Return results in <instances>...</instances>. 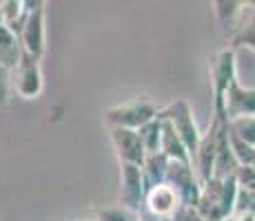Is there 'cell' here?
<instances>
[{
    "mask_svg": "<svg viewBox=\"0 0 255 221\" xmlns=\"http://www.w3.org/2000/svg\"><path fill=\"white\" fill-rule=\"evenodd\" d=\"M238 190L235 177H213L202 184L195 210L202 215L204 221H229L235 213Z\"/></svg>",
    "mask_w": 255,
    "mask_h": 221,
    "instance_id": "obj_1",
    "label": "cell"
},
{
    "mask_svg": "<svg viewBox=\"0 0 255 221\" xmlns=\"http://www.w3.org/2000/svg\"><path fill=\"white\" fill-rule=\"evenodd\" d=\"M209 77L211 91H213V120L227 124L224 115V100L231 84L238 80V62H235V49L224 47L209 58Z\"/></svg>",
    "mask_w": 255,
    "mask_h": 221,
    "instance_id": "obj_2",
    "label": "cell"
},
{
    "mask_svg": "<svg viewBox=\"0 0 255 221\" xmlns=\"http://www.w3.org/2000/svg\"><path fill=\"white\" fill-rule=\"evenodd\" d=\"M160 115V106L146 95H138L133 100H127L122 104L109 106L105 111V124L107 129H129L140 131L149 122H153Z\"/></svg>",
    "mask_w": 255,
    "mask_h": 221,
    "instance_id": "obj_3",
    "label": "cell"
},
{
    "mask_svg": "<svg viewBox=\"0 0 255 221\" xmlns=\"http://www.w3.org/2000/svg\"><path fill=\"white\" fill-rule=\"evenodd\" d=\"M160 117L166 120L180 135V140L184 142V146L189 148L191 159L198 153V146L202 142V133H200L198 124H195L193 109L189 106L186 100H173L171 104H166L164 109H160Z\"/></svg>",
    "mask_w": 255,
    "mask_h": 221,
    "instance_id": "obj_4",
    "label": "cell"
},
{
    "mask_svg": "<svg viewBox=\"0 0 255 221\" xmlns=\"http://www.w3.org/2000/svg\"><path fill=\"white\" fill-rule=\"evenodd\" d=\"M47 2L45 0H31V11H29V18L24 22L22 31H20V44L22 51L27 56H33L38 60L45 58L47 51Z\"/></svg>",
    "mask_w": 255,
    "mask_h": 221,
    "instance_id": "obj_5",
    "label": "cell"
},
{
    "mask_svg": "<svg viewBox=\"0 0 255 221\" xmlns=\"http://www.w3.org/2000/svg\"><path fill=\"white\" fill-rule=\"evenodd\" d=\"M146 199V181L142 175V166L120 164V188H118V204L140 213Z\"/></svg>",
    "mask_w": 255,
    "mask_h": 221,
    "instance_id": "obj_6",
    "label": "cell"
},
{
    "mask_svg": "<svg viewBox=\"0 0 255 221\" xmlns=\"http://www.w3.org/2000/svg\"><path fill=\"white\" fill-rule=\"evenodd\" d=\"M11 82L13 91L22 97V100H38L42 93V69L40 60L33 56L22 53L18 67L11 71Z\"/></svg>",
    "mask_w": 255,
    "mask_h": 221,
    "instance_id": "obj_7",
    "label": "cell"
},
{
    "mask_svg": "<svg viewBox=\"0 0 255 221\" xmlns=\"http://www.w3.org/2000/svg\"><path fill=\"white\" fill-rule=\"evenodd\" d=\"M224 122L211 120V126L207 133H202V142L198 146V153L193 157V168L198 173L200 181L207 184L209 179H213L215 173V161H218V148H220V129Z\"/></svg>",
    "mask_w": 255,
    "mask_h": 221,
    "instance_id": "obj_8",
    "label": "cell"
},
{
    "mask_svg": "<svg viewBox=\"0 0 255 221\" xmlns=\"http://www.w3.org/2000/svg\"><path fill=\"white\" fill-rule=\"evenodd\" d=\"M166 184H171L178 195L182 197L184 206H195L202 193V181L195 173L193 164H184V161H171L169 173H166Z\"/></svg>",
    "mask_w": 255,
    "mask_h": 221,
    "instance_id": "obj_9",
    "label": "cell"
},
{
    "mask_svg": "<svg viewBox=\"0 0 255 221\" xmlns=\"http://www.w3.org/2000/svg\"><path fill=\"white\" fill-rule=\"evenodd\" d=\"M107 131H109V140L114 144L118 164H135V166L144 164L146 150L142 146L138 131H129V129H107Z\"/></svg>",
    "mask_w": 255,
    "mask_h": 221,
    "instance_id": "obj_10",
    "label": "cell"
},
{
    "mask_svg": "<svg viewBox=\"0 0 255 221\" xmlns=\"http://www.w3.org/2000/svg\"><path fill=\"white\" fill-rule=\"evenodd\" d=\"M213 16L218 20L222 33L229 38V42L238 36V31L242 29L244 20L249 13V2H235V0H215L213 4Z\"/></svg>",
    "mask_w": 255,
    "mask_h": 221,
    "instance_id": "obj_11",
    "label": "cell"
},
{
    "mask_svg": "<svg viewBox=\"0 0 255 221\" xmlns=\"http://www.w3.org/2000/svg\"><path fill=\"white\" fill-rule=\"evenodd\" d=\"M144 208L153 215H160V217L173 219L175 215L184 208V204H182V197L178 195V190L164 181V184H160V186H153V188L146 193Z\"/></svg>",
    "mask_w": 255,
    "mask_h": 221,
    "instance_id": "obj_12",
    "label": "cell"
},
{
    "mask_svg": "<svg viewBox=\"0 0 255 221\" xmlns=\"http://www.w3.org/2000/svg\"><path fill=\"white\" fill-rule=\"evenodd\" d=\"M224 115H227V122L240 120V117H253L255 115V88L242 86L240 80H235L227 93V100H224Z\"/></svg>",
    "mask_w": 255,
    "mask_h": 221,
    "instance_id": "obj_13",
    "label": "cell"
},
{
    "mask_svg": "<svg viewBox=\"0 0 255 221\" xmlns=\"http://www.w3.org/2000/svg\"><path fill=\"white\" fill-rule=\"evenodd\" d=\"M160 120H162V117H160ZM160 153H164L171 161H184V164H193L189 148L184 146V142L180 140V135L175 133V129L166 120H162V146H160Z\"/></svg>",
    "mask_w": 255,
    "mask_h": 221,
    "instance_id": "obj_14",
    "label": "cell"
},
{
    "mask_svg": "<svg viewBox=\"0 0 255 221\" xmlns=\"http://www.w3.org/2000/svg\"><path fill=\"white\" fill-rule=\"evenodd\" d=\"M22 53L24 51H22L20 38H18L11 29L0 27V67L13 71V69L18 67V62H20Z\"/></svg>",
    "mask_w": 255,
    "mask_h": 221,
    "instance_id": "obj_15",
    "label": "cell"
},
{
    "mask_svg": "<svg viewBox=\"0 0 255 221\" xmlns=\"http://www.w3.org/2000/svg\"><path fill=\"white\" fill-rule=\"evenodd\" d=\"M169 164H171V159L164 153L146 155L144 164H142V175H144V181H146V193H149L153 186H160L166 181Z\"/></svg>",
    "mask_w": 255,
    "mask_h": 221,
    "instance_id": "obj_16",
    "label": "cell"
},
{
    "mask_svg": "<svg viewBox=\"0 0 255 221\" xmlns=\"http://www.w3.org/2000/svg\"><path fill=\"white\" fill-rule=\"evenodd\" d=\"M138 135L142 140V146H144L146 155L160 153V146H162V120H160V115L155 117L153 122H149L146 126H142L138 131Z\"/></svg>",
    "mask_w": 255,
    "mask_h": 221,
    "instance_id": "obj_17",
    "label": "cell"
},
{
    "mask_svg": "<svg viewBox=\"0 0 255 221\" xmlns=\"http://www.w3.org/2000/svg\"><path fill=\"white\" fill-rule=\"evenodd\" d=\"M233 49H251L255 53V2H249V13H247V20H244L242 29L238 31V36L231 40Z\"/></svg>",
    "mask_w": 255,
    "mask_h": 221,
    "instance_id": "obj_18",
    "label": "cell"
},
{
    "mask_svg": "<svg viewBox=\"0 0 255 221\" xmlns=\"http://www.w3.org/2000/svg\"><path fill=\"white\" fill-rule=\"evenodd\" d=\"M93 221H140V213L118 206H98L93 208Z\"/></svg>",
    "mask_w": 255,
    "mask_h": 221,
    "instance_id": "obj_19",
    "label": "cell"
},
{
    "mask_svg": "<svg viewBox=\"0 0 255 221\" xmlns=\"http://www.w3.org/2000/svg\"><path fill=\"white\" fill-rule=\"evenodd\" d=\"M229 129L235 137H240L242 142L251 144L255 148V115L253 117H240V120L229 122Z\"/></svg>",
    "mask_w": 255,
    "mask_h": 221,
    "instance_id": "obj_20",
    "label": "cell"
},
{
    "mask_svg": "<svg viewBox=\"0 0 255 221\" xmlns=\"http://www.w3.org/2000/svg\"><path fill=\"white\" fill-rule=\"evenodd\" d=\"M235 181H238V188L255 193V168L253 166H240L235 173Z\"/></svg>",
    "mask_w": 255,
    "mask_h": 221,
    "instance_id": "obj_21",
    "label": "cell"
},
{
    "mask_svg": "<svg viewBox=\"0 0 255 221\" xmlns=\"http://www.w3.org/2000/svg\"><path fill=\"white\" fill-rule=\"evenodd\" d=\"M13 88V82H11V71L4 67H0V109L9 104V93Z\"/></svg>",
    "mask_w": 255,
    "mask_h": 221,
    "instance_id": "obj_22",
    "label": "cell"
},
{
    "mask_svg": "<svg viewBox=\"0 0 255 221\" xmlns=\"http://www.w3.org/2000/svg\"><path fill=\"white\" fill-rule=\"evenodd\" d=\"M173 221H204V217L195 210V206H184V208L173 217Z\"/></svg>",
    "mask_w": 255,
    "mask_h": 221,
    "instance_id": "obj_23",
    "label": "cell"
},
{
    "mask_svg": "<svg viewBox=\"0 0 255 221\" xmlns=\"http://www.w3.org/2000/svg\"><path fill=\"white\" fill-rule=\"evenodd\" d=\"M140 221H173L171 217H160V215H153V213H149L146 208H142L140 210Z\"/></svg>",
    "mask_w": 255,
    "mask_h": 221,
    "instance_id": "obj_24",
    "label": "cell"
},
{
    "mask_svg": "<svg viewBox=\"0 0 255 221\" xmlns=\"http://www.w3.org/2000/svg\"><path fill=\"white\" fill-rule=\"evenodd\" d=\"M229 221H255V213H233Z\"/></svg>",
    "mask_w": 255,
    "mask_h": 221,
    "instance_id": "obj_25",
    "label": "cell"
},
{
    "mask_svg": "<svg viewBox=\"0 0 255 221\" xmlns=\"http://www.w3.org/2000/svg\"><path fill=\"white\" fill-rule=\"evenodd\" d=\"M0 27H4V18H2V7H0Z\"/></svg>",
    "mask_w": 255,
    "mask_h": 221,
    "instance_id": "obj_26",
    "label": "cell"
},
{
    "mask_svg": "<svg viewBox=\"0 0 255 221\" xmlns=\"http://www.w3.org/2000/svg\"><path fill=\"white\" fill-rule=\"evenodd\" d=\"M82 221H85V219H82ZM89 221H93V219H89Z\"/></svg>",
    "mask_w": 255,
    "mask_h": 221,
    "instance_id": "obj_27",
    "label": "cell"
}]
</instances>
